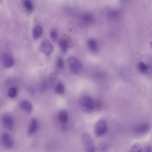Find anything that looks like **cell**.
<instances>
[{"label":"cell","mask_w":152,"mask_h":152,"mask_svg":"<svg viewBox=\"0 0 152 152\" xmlns=\"http://www.w3.org/2000/svg\"><path fill=\"white\" fill-rule=\"evenodd\" d=\"M22 4L25 10L27 12H32L34 10V5L31 0H23Z\"/></svg>","instance_id":"obj_13"},{"label":"cell","mask_w":152,"mask_h":152,"mask_svg":"<svg viewBox=\"0 0 152 152\" xmlns=\"http://www.w3.org/2000/svg\"><path fill=\"white\" fill-rule=\"evenodd\" d=\"M43 34V28L40 26H37L34 28L33 31V38L37 39Z\"/></svg>","instance_id":"obj_15"},{"label":"cell","mask_w":152,"mask_h":152,"mask_svg":"<svg viewBox=\"0 0 152 152\" xmlns=\"http://www.w3.org/2000/svg\"><path fill=\"white\" fill-rule=\"evenodd\" d=\"M79 105L83 112L90 113L93 110L95 104L93 98L89 96H85L81 99Z\"/></svg>","instance_id":"obj_1"},{"label":"cell","mask_w":152,"mask_h":152,"mask_svg":"<svg viewBox=\"0 0 152 152\" xmlns=\"http://www.w3.org/2000/svg\"><path fill=\"white\" fill-rule=\"evenodd\" d=\"M3 126L8 129H11L13 126V120L12 117L9 115H4L1 119Z\"/></svg>","instance_id":"obj_7"},{"label":"cell","mask_w":152,"mask_h":152,"mask_svg":"<svg viewBox=\"0 0 152 152\" xmlns=\"http://www.w3.org/2000/svg\"><path fill=\"white\" fill-rule=\"evenodd\" d=\"M19 105L21 108L27 112L29 113L32 111L33 109L32 104L29 101L26 100L21 101Z\"/></svg>","instance_id":"obj_12"},{"label":"cell","mask_w":152,"mask_h":152,"mask_svg":"<svg viewBox=\"0 0 152 152\" xmlns=\"http://www.w3.org/2000/svg\"><path fill=\"white\" fill-rule=\"evenodd\" d=\"M55 91L57 94H62L65 91V87L62 83H59L55 88Z\"/></svg>","instance_id":"obj_21"},{"label":"cell","mask_w":152,"mask_h":152,"mask_svg":"<svg viewBox=\"0 0 152 152\" xmlns=\"http://www.w3.org/2000/svg\"><path fill=\"white\" fill-rule=\"evenodd\" d=\"M107 144L104 142L101 143L99 145L98 150L100 152H107L109 150Z\"/></svg>","instance_id":"obj_24"},{"label":"cell","mask_w":152,"mask_h":152,"mask_svg":"<svg viewBox=\"0 0 152 152\" xmlns=\"http://www.w3.org/2000/svg\"><path fill=\"white\" fill-rule=\"evenodd\" d=\"M60 48L61 50L63 52H66L68 50V48H69L70 43L65 39H62L59 41V42Z\"/></svg>","instance_id":"obj_16"},{"label":"cell","mask_w":152,"mask_h":152,"mask_svg":"<svg viewBox=\"0 0 152 152\" xmlns=\"http://www.w3.org/2000/svg\"><path fill=\"white\" fill-rule=\"evenodd\" d=\"M38 123L37 121L35 119H33L30 121L29 128L28 134L29 135L34 134L38 129Z\"/></svg>","instance_id":"obj_9"},{"label":"cell","mask_w":152,"mask_h":152,"mask_svg":"<svg viewBox=\"0 0 152 152\" xmlns=\"http://www.w3.org/2000/svg\"><path fill=\"white\" fill-rule=\"evenodd\" d=\"M150 126L148 124H141L135 128V131L138 134H144L148 132L150 129Z\"/></svg>","instance_id":"obj_11"},{"label":"cell","mask_w":152,"mask_h":152,"mask_svg":"<svg viewBox=\"0 0 152 152\" xmlns=\"http://www.w3.org/2000/svg\"><path fill=\"white\" fill-rule=\"evenodd\" d=\"M1 142L4 147L11 148L13 146V141L11 137L8 134H4L1 137Z\"/></svg>","instance_id":"obj_8"},{"label":"cell","mask_w":152,"mask_h":152,"mask_svg":"<svg viewBox=\"0 0 152 152\" xmlns=\"http://www.w3.org/2000/svg\"><path fill=\"white\" fill-rule=\"evenodd\" d=\"M122 1H127L128 0H122Z\"/></svg>","instance_id":"obj_27"},{"label":"cell","mask_w":152,"mask_h":152,"mask_svg":"<svg viewBox=\"0 0 152 152\" xmlns=\"http://www.w3.org/2000/svg\"><path fill=\"white\" fill-rule=\"evenodd\" d=\"M59 118L62 124H66L68 121V113L65 111H62L59 113Z\"/></svg>","instance_id":"obj_17"},{"label":"cell","mask_w":152,"mask_h":152,"mask_svg":"<svg viewBox=\"0 0 152 152\" xmlns=\"http://www.w3.org/2000/svg\"><path fill=\"white\" fill-rule=\"evenodd\" d=\"M130 152H143L142 148L141 145L135 143L131 146Z\"/></svg>","instance_id":"obj_19"},{"label":"cell","mask_w":152,"mask_h":152,"mask_svg":"<svg viewBox=\"0 0 152 152\" xmlns=\"http://www.w3.org/2000/svg\"><path fill=\"white\" fill-rule=\"evenodd\" d=\"M8 95L11 98H14L18 94V89L16 87H11L8 90Z\"/></svg>","instance_id":"obj_22"},{"label":"cell","mask_w":152,"mask_h":152,"mask_svg":"<svg viewBox=\"0 0 152 152\" xmlns=\"http://www.w3.org/2000/svg\"><path fill=\"white\" fill-rule=\"evenodd\" d=\"M81 20L84 23L90 24L94 20V17L91 13L86 12L81 15Z\"/></svg>","instance_id":"obj_10"},{"label":"cell","mask_w":152,"mask_h":152,"mask_svg":"<svg viewBox=\"0 0 152 152\" xmlns=\"http://www.w3.org/2000/svg\"><path fill=\"white\" fill-rule=\"evenodd\" d=\"M82 142L85 152H95V145L90 134L84 133L82 136Z\"/></svg>","instance_id":"obj_2"},{"label":"cell","mask_w":152,"mask_h":152,"mask_svg":"<svg viewBox=\"0 0 152 152\" xmlns=\"http://www.w3.org/2000/svg\"><path fill=\"white\" fill-rule=\"evenodd\" d=\"M56 65H57V67L59 68V69L63 68L64 67V62H63V60L62 58H59L57 60V62H56Z\"/></svg>","instance_id":"obj_25"},{"label":"cell","mask_w":152,"mask_h":152,"mask_svg":"<svg viewBox=\"0 0 152 152\" xmlns=\"http://www.w3.org/2000/svg\"><path fill=\"white\" fill-rule=\"evenodd\" d=\"M40 49L46 55L48 56L53 50V46L48 40H45L41 43Z\"/></svg>","instance_id":"obj_5"},{"label":"cell","mask_w":152,"mask_h":152,"mask_svg":"<svg viewBox=\"0 0 152 152\" xmlns=\"http://www.w3.org/2000/svg\"><path fill=\"white\" fill-rule=\"evenodd\" d=\"M108 15L110 18L115 19L119 18L120 15V12L119 11L116 10H112L109 12Z\"/></svg>","instance_id":"obj_18"},{"label":"cell","mask_w":152,"mask_h":152,"mask_svg":"<svg viewBox=\"0 0 152 152\" xmlns=\"http://www.w3.org/2000/svg\"><path fill=\"white\" fill-rule=\"evenodd\" d=\"M138 68L140 72L142 73H146L148 69V66L142 62H140L138 64Z\"/></svg>","instance_id":"obj_23"},{"label":"cell","mask_w":152,"mask_h":152,"mask_svg":"<svg viewBox=\"0 0 152 152\" xmlns=\"http://www.w3.org/2000/svg\"><path fill=\"white\" fill-rule=\"evenodd\" d=\"M68 64L70 70L74 74H77L80 73L83 69V66L80 61L75 57L69 58Z\"/></svg>","instance_id":"obj_3"},{"label":"cell","mask_w":152,"mask_h":152,"mask_svg":"<svg viewBox=\"0 0 152 152\" xmlns=\"http://www.w3.org/2000/svg\"><path fill=\"white\" fill-rule=\"evenodd\" d=\"M87 44L88 48L92 51H96L98 50V44L95 39H90L88 40Z\"/></svg>","instance_id":"obj_14"},{"label":"cell","mask_w":152,"mask_h":152,"mask_svg":"<svg viewBox=\"0 0 152 152\" xmlns=\"http://www.w3.org/2000/svg\"><path fill=\"white\" fill-rule=\"evenodd\" d=\"M50 36L51 39L54 42H55L58 39V29L56 28H52L50 32Z\"/></svg>","instance_id":"obj_20"},{"label":"cell","mask_w":152,"mask_h":152,"mask_svg":"<svg viewBox=\"0 0 152 152\" xmlns=\"http://www.w3.org/2000/svg\"><path fill=\"white\" fill-rule=\"evenodd\" d=\"M57 78V75L55 73H52L50 76V80L51 82H54L56 81Z\"/></svg>","instance_id":"obj_26"},{"label":"cell","mask_w":152,"mask_h":152,"mask_svg":"<svg viewBox=\"0 0 152 152\" xmlns=\"http://www.w3.org/2000/svg\"><path fill=\"white\" fill-rule=\"evenodd\" d=\"M2 62L5 68H10L14 64V60L10 54L4 53L1 57Z\"/></svg>","instance_id":"obj_6"},{"label":"cell","mask_w":152,"mask_h":152,"mask_svg":"<svg viewBox=\"0 0 152 152\" xmlns=\"http://www.w3.org/2000/svg\"><path fill=\"white\" fill-rule=\"evenodd\" d=\"M107 124L105 121L100 120L98 121L95 127V134L96 136L101 137L107 132Z\"/></svg>","instance_id":"obj_4"}]
</instances>
